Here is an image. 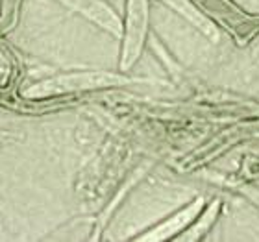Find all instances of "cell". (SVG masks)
I'll use <instances>...</instances> for the list:
<instances>
[{
  "instance_id": "cell-1",
  "label": "cell",
  "mask_w": 259,
  "mask_h": 242,
  "mask_svg": "<svg viewBox=\"0 0 259 242\" xmlns=\"http://www.w3.org/2000/svg\"><path fill=\"white\" fill-rule=\"evenodd\" d=\"M128 81L130 80L122 76L109 74V72H80V74H67L37 81L32 87H26L22 94L30 98H43L65 94V92L85 91V89H97V87L120 85V83H128Z\"/></svg>"
},
{
  "instance_id": "cell-2",
  "label": "cell",
  "mask_w": 259,
  "mask_h": 242,
  "mask_svg": "<svg viewBox=\"0 0 259 242\" xmlns=\"http://www.w3.org/2000/svg\"><path fill=\"white\" fill-rule=\"evenodd\" d=\"M148 22V4L146 0H128V21H126V37L122 49V69H128L141 54L143 41Z\"/></svg>"
},
{
  "instance_id": "cell-3",
  "label": "cell",
  "mask_w": 259,
  "mask_h": 242,
  "mask_svg": "<svg viewBox=\"0 0 259 242\" xmlns=\"http://www.w3.org/2000/svg\"><path fill=\"white\" fill-rule=\"evenodd\" d=\"M60 2L70 10L81 13L87 19H91L98 26L106 28L108 32L115 33V35H120V32H122L120 19L100 0H60Z\"/></svg>"
},
{
  "instance_id": "cell-4",
  "label": "cell",
  "mask_w": 259,
  "mask_h": 242,
  "mask_svg": "<svg viewBox=\"0 0 259 242\" xmlns=\"http://www.w3.org/2000/svg\"><path fill=\"white\" fill-rule=\"evenodd\" d=\"M200 207H202V202L198 200V202H194L193 205H189L185 211L178 213V215L172 216L170 220L161 224L157 229H154L152 233H148V235H145V237H141V238H143V240H163V238L172 237L174 233H178L182 227L187 226V224L193 220L194 216H196V213L200 211Z\"/></svg>"
},
{
  "instance_id": "cell-5",
  "label": "cell",
  "mask_w": 259,
  "mask_h": 242,
  "mask_svg": "<svg viewBox=\"0 0 259 242\" xmlns=\"http://www.w3.org/2000/svg\"><path fill=\"white\" fill-rule=\"evenodd\" d=\"M165 2H167V4H170L172 8H176V10H178L180 13H182V15H185L187 19H189V21H193L194 24H196V26H200L202 30H204V32L209 33V35L213 39L217 37L215 28H211L209 22L205 21V19L202 15H200L198 11H194L193 8H191V6L187 4V2H185V0H165Z\"/></svg>"
},
{
  "instance_id": "cell-6",
  "label": "cell",
  "mask_w": 259,
  "mask_h": 242,
  "mask_svg": "<svg viewBox=\"0 0 259 242\" xmlns=\"http://www.w3.org/2000/svg\"><path fill=\"white\" fill-rule=\"evenodd\" d=\"M217 209H219V204H215V205H211L209 207V211H207V213H205L204 215V218H202V220H200V224L196 227H193V229H191V233L189 235H185V240H193V238H196V237H200V235H202V233L205 231V229H207V227H209V224L211 222H213V218H215V215H217Z\"/></svg>"
}]
</instances>
